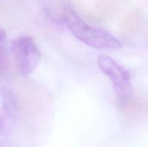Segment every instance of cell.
I'll use <instances>...</instances> for the list:
<instances>
[{"mask_svg":"<svg viewBox=\"0 0 148 147\" xmlns=\"http://www.w3.org/2000/svg\"><path fill=\"white\" fill-rule=\"evenodd\" d=\"M63 17L69 31L84 44L101 50H119L122 47L116 37L102 29L91 27L70 6L64 7Z\"/></svg>","mask_w":148,"mask_h":147,"instance_id":"1","label":"cell"},{"mask_svg":"<svg viewBox=\"0 0 148 147\" xmlns=\"http://www.w3.org/2000/svg\"><path fill=\"white\" fill-rule=\"evenodd\" d=\"M6 37H7V35H6L5 31L0 28V68H1V66H2L4 62V43H5Z\"/></svg>","mask_w":148,"mask_h":147,"instance_id":"5","label":"cell"},{"mask_svg":"<svg viewBox=\"0 0 148 147\" xmlns=\"http://www.w3.org/2000/svg\"><path fill=\"white\" fill-rule=\"evenodd\" d=\"M10 50L17 71L22 76L30 74L40 62V50L30 35L14 38L11 43Z\"/></svg>","mask_w":148,"mask_h":147,"instance_id":"3","label":"cell"},{"mask_svg":"<svg viewBox=\"0 0 148 147\" xmlns=\"http://www.w3.org/2000/svg\"><path fill=\"white\" fill-rule=\"evenodd\" d=\"M98 66L111 81L117 99L121 105H125L132 93L131 73L116 61L107 55L98 59Z\"/></svg>","mask_w":148,"mask_h":147,"instance_id":"2","label":"cell"},{"mask_svg":"<svg viewBox=\"0 0 148 147\" xmlns=\"http://www.w3.org/2000/svg\"><path fill=\"white\" fill-rule=\"evenodd\" d=\"M3 128H4V120H3L2 117L0 115V133L2 131Z\"/></svg>","mask_w":148,"mask_h":147,"instance_id":"6","label":"cell"},{"mask_svg":"<svg viewBox=\"0 0 148 147\" xmlns=\"http://www.w3.org/2000/svg\"><path fill=\"white\" fill-rule=\"evenodd\" d=\"M1 100L3 109L6 113L13 117L17 110V104L15 96L10 89H3L1 92Z\"/></svg>","mask_w":148,"mask_h":147,"instance_id":"4","label":"cell"}]
</instances>
